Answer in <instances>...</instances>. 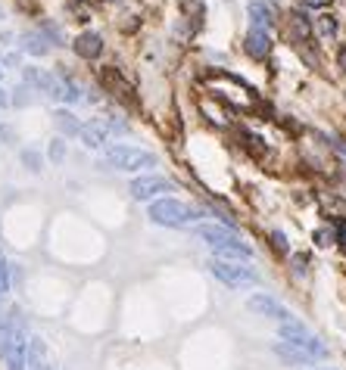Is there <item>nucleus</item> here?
<instances>
[{"label": "nucleus", "instance_id": "4be33fe9", "mask_svg": "<svg viewBox=\"0 0 346 370\" xmlns=\"http://www.w3.org/2000/svg\"><path fill=\"white\" fill-rule=\"evenodd\" d=\"M271 246H275L278 252H287V237H284L281 231H271Z\"/></svg>", "mask_w": 346, "mask_h": 370}, {"label": "nucleus", "instance_id": "0eeeda50", "mask_svg": "<svg viewBox=\"0 0 346 370\" xmlns=\"http://www.w3.org/2000/svg\"><path fill=\"white\" fill-rule=\"evenodd\" d=\"M165 190H172V180L159 178V174H144V178L131 180V196L141 199V203H144V199L159 196V193H165Z\"/></svg>", "mask_w": 346, "mask_h": 370}, {"label": "nucleus", "instance_id": "b1692460", "mask_svg": "<svg viewBox=\"0 0 346 370\" xmlns=\"http://www.w3.org/2000/svg\"><path fill=\"white\" fill-rule=\"evenodd\" d=\"M337 243H340V249H343V252H346V218L340 221V227H337Z\"/></svg>", "mask_w": 346, "mask_h": 370}, {"label": "nucleus", "instance_id": "9d476101", "mask_svg": "<svg viewBox=\"0 0 346 370\" xmlns=\"http://www.w3.org/2000/svg\"><path fill=\"white\" fill-rule=\"evenodd\" d=\"M100 50H103V38L97 31H84V35L75 38V53L82 59H97Z\"/></svg>", "mask_w": 346, "mask_h": 370}, {"label": "nucleus", "instance_id": "f8f14e48", "mask_svg": "<svg viewBox=\"0 0 346 370\" xmlns=\"http://www.w3.org/2000/svg\"><path fill=\"white\" fill-rule=\"evenodd\" d=\"M103 84L110 87V93H116L119 100H128V103L135 100V93H131V84L125 82V78L119 75L116 69H106V72H103Z\"/></svg>", "mask_w": 346, "mask_h": 370}, {"label": "nucleus", "instance_id": "1a4fd4ad", "mask_svg": "<svg viewBox=\"0 0 346 370\" xmlns=\"http://www.w3.org/2000/svg\"><path fill=\"white\" fill-rule=\"evenodd\" d=\"M243 50H247L253 59H265V56L271 53V38H269V31H262V29H250L247 41H243Z\"/></svg>", "mask_w": 346, "mask_h": 370}, {"label": "nucleus", "instance_id": "5701e85b", "mask_svg": "<svg viewBox=\"0 0 346 370\" xmlns=\"http://www.w3.org/2000/svg\"><path fill=\"white\" fill-rule=\"evenodd\" d=\"M306 265H309V255H306V252H296V255H294V268H296V274H306Z\"/></svg>", "mask_w": 346, "mask_h": 370}, {"label": "nucleus", "instance_id": "39448f33", "mask_svg": "<svg viewBox=\"0 0 346 370\" xmlns=\"http://www.w3.org/2000/svg\"><path fill=\"white\" fill-rule=\"evenodd\" d=\"M103 165L119 168V171H141V168L156 165V156L147 150H137V146H112V150H106Z\"/></svg>", "mask_w": 346, "mask_h": 370}, {"label": "nucleus", "instance_id": "f03ea898", "mask_svg": "<svg viewBox=\"0 0 346 370\" xmlns=\"http://www.w3.org/2000/svg\"><path fill=\"white\" fill-rule=\"evenodd\" d=\"M278 333H281V342H287V346H294V348H299V352H306L312 361H315V358H324V355H328L324 342L318 339L315 333H309V330L299 324L296 318L281 321V324H278Z\"/></svg>", "mask_w": 346, "mask_h": 370}, {"label": "nucleus", "instance_id": "4468645a", "mask_svg": "<svg viewBox=\"0 0 346 370\" xmlns=\"http://www.w3.org/2000/svg\"><path fill=\"white\" fill-rule=\"evenodd\" d=\"M275 355L284 361V364H312V358L306 352H299V348L287 346V342H278L275 346Z\"/></svg>", "mask_w": 346, "mask_h": 370}, {"label": "nucleus", "instance_id": "20e7f679", "mask_svg": "<svg viewBox=\"0 0 346 370\" xmlns=\"http://www.w3.org/2000/svg\"><path fill=\"white\" fill-rule=\"evenodd\" d=\"M197 218V212L190 206H184L181 199H156L150 206V221L153 224H163V227H184Z\"/></svg>", "mask_w": 346, "mask_h": 370}, {"label": "nucleus", "instance_id": "423d86ee", "mask_svg": "<svg viewBox=\"0 0 346 370\" xmlns=\"http://www.w3.org/2000/svg\"><path fill=\"white\" fill-rule=\"evenodd\" d=\"M247 308L253 314H259V318H271V321H287L290 314H287V308L281 305L278 299H271V295H265V293H259V295H250L247 299Z\"/></svg>", "mask_w": 346, "mask_h": 370}, {"label": "nucleus", "instance_id": "9b49d317", "mask_svg": "<svg viewBox=\"0 0 346 370\" xmlns=\"http://www.w3.org/2000/svg\"><path fill=\"white\" fill-rule=\"evenodd\" d=\"M287 38L294 44H306L312 38V22L303 16V13H290V19H287Z\"/></svg>", "mask_w": 346, "mask_h": 370}, {"label": "nucleus", "instance_id": "393cba45", "mask_svg": "<svg viewBox=\"0 0 346 370\" xmlns=\"http://www.w3.org/2000/svg\"><path fill=\"white\" fill-rule=\"evenodd\" d=\"M306 6H315V10H322V6H331L334 0H303Z\"/></svg>", "mask_w": 346, "mask_h": 370}, {"label": "nucleus", "instance_id": "f3484780", "mask_svg": "<svg viewBox=\"0 0 346 370\" xmlns=\"http://www.w3.org/2000/svg\"><path fill=\"white\" fill-rule=\"evenodd\" d=\"M53 122H57V128L66 134V137H78V134H82V125H78L69 112H57V116H53Z\"/></svg>", "mask_w": 346, "mask_h": 370}, {"label": "nucleus", "instance_id": "7ed1b4c3", "mask_svg": "<svg viewBox=\"0 0 346 370\" xmlns=\"http://www.w3.org/2000/svg\"><path fill=\"white\" fill-rule=\"evenodd\" d=\"M209 271L218 284H225L228 289H247L259 284V274L250 265H241V261H231V259H212Z\"/></svg>", "mask_w": 346, "mask_h": 370}, {"label": "nucleus", "instance_id": "dca6fc26", "mask_svg": "<svg viewBox=\"0 0 346 370\" xmlns=\"http://www.w3.org/2000/svg\"><path fill=\"white\" fill-rule=\"evenodd\" d=\"M22 47L29 53H35V56H44V53L50 50V44H47V38L41 35V31H29V35L22 38Z\"/></svg>", "mask_w": 346, "mask_h": 370}, {"label": "nucleus", "instance_id": "cd10ccee", "mask_svg": "<svg viewBox=\"0 0 346 370\" xmlns=\"http://www.w3.org/2000/svg\"><path fill=\"white\" fill-rule=\"evenodd\" d=\"M318 370H331V367H318Z\"/></svg>", "mask_w": 346, "mask_h": 370}, {"label": "nucleus", "instance_id": "a211bd4d", "mask_svg": "<svg viewBox=\"0 0 346 370\" xmlns=\"http://www.w3.org/2000/svg\"><path fill=\"white\" fill-rule=\"evenodd\" d=\"M312 240H315V246H331L337 240V233L331 231V227H318V231L312 233Z\"/></svg>", "mask_w": 346, "mask_h": 370}, {"label": "nucleus", "instance_id": "aec40b11", "mask_svg": "<svg viewBox=\"0 0 346 370\" xmlns=\"http://www.w3.org/2000/svg\"><path fill=\"white\" fill-rule=\"evenodd\" d=\"M50 159H53V162H63V159H66V140H53V146H50Z\"/></svg>", "mask_w": 346, "mask_h": 370}, {"label": "nucleus", "instance_id": "6e6552de", "mask_svg": "<svg viewBox=\"0 0 346 370\" xmlns=\"http://www.w3.org/2000/svg\"><path fill=\"white\" fill-rule=\"evenodd\" d=\"M82 144L88 146V150H100V146L110 140V125H106V118H94V122L82 125Z\"/></svg>", "mask_w": 346, "mask_h": 370}, {"label": "nucleus", "instance_id": "f257e3e1", "mask_svg": "<svg viewBox=\"0 0 346 370\" xmlns=\"http://www.w3.org/2000/svg\"><path fill=\"white\" fill-rule=\"evenodd\" d=\"M194 237L203 240V243L209 246L218 259H237V261H241V259H250V255H253V249L243 243V240L237 237L231 227H225V224H212V221L197 224L194 227Z\"/></svg>", "mask_w": 346, "mask_h": 370}, {"label": "nucleus", "instance_id": "a878e982", "mask_svg": "<svg viewBox=\"0 0 346 370\" xmlns=\"http://www.w3.org/2000/svg\"><path fill=\"white\" fill-rule=\"evenodd\" d=\"M337 63H340V69L346 72V47H343V50H340V53H337Z\"/></svg>", "mask_w": 346, "mask_h": 370}, {"label": "nucleus", "instance_id": "2eb2a0df", "mask_svg": "<svg viewBox=\"0 0 346 370\" xmlns=\"http://www.w3.org/2000/svg\"><path fill=\"white\" fill-rule=\"evenodd\" d=\"M312 31H315L322 41H334V38H337V19L334 16H315Z\"/></svg>", "mask_w": 346, "mask_h": 370}, {"label": "nucleus", "instance_id": "6ab92c4d", "mask_svg": "<svg viewBox=\"0 0 346 370\" xmlns=\"http://www.w3.org/2000/svg\"><path fill=\"white\" fill-rule=\"evenodd\" d=\"M203 112H206V118H209V122H216L218 128L228 125V118L222 116V109H212V103H203Z\"/></svg>", "mask_w": 346, "mask_h": 370}, {"label": "nucleus", "instance_id": "ddd939ff", "mask_svg": "<svg viewBox=\"0 0 346 370\" xmlns=\"http://www.w3.org/2000/svg\"><path fill=\"white\" fill-rule=\"evenodd\" d=\"M247 13H250V22H253V29H262V31H269V29H271V22H275V19H271V6H265L262 0H253Z\"/></svg>", "mask_w": 346, "mask_h": 370}, {"label": "nucleus", "instance_id": "412c9836", "mask_svg": "<svg viewBox=\"0 0 346 370\" xmlns=\"http://www.w3.org/2000/svg\"><path fill=\"white\" fill-rule=\"evenodd\" d=\"M10 289V268H6V259L0 255V295Z\"/></svg>", "mask_w": 346, "mask_h": 370}, {"label": "nucleus", "instance_id": "bb28decb", "mask_svg": "<svg viewBox=\"0 0 346 370\" xmlns=\"http://www.w3.org/2000/svg\"><path fill=\"white\" fill-rule=\"evenodd\" d=\"M82 3H94V0H82Z\"/></svg>", "mask_w": 346, "mask_h": 370}]
</instances>
